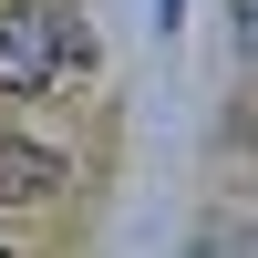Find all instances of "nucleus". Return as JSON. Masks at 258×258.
Listing matches in <instances>:
<instances>
[{"label":"nucleus","instance_id":"1","mask_svg":"<svg viewBox=\"0 0 258 258\" xmlns=\"http://www.w3.org/2000/svg\"><path fill=\"white\" fill-rule=\"evenodd\" d=\"M73 62V21L52 0H0V93H41Z\"/></svg>","mask_w":258,"mask_h":258},{"label":"nucleus","instance_id":"3","mask_svg":"<svg viewBox=\"0 0 258 258\" xmlns=\"http://www.w3.org/2000/svg\"><path fill=\"white\" fill-rule=\"evenodd\" d=\"M238 52L258 62V0H238Z\"/></svg>","mask_w":258,"mask_h":258},{"label":"nucleus","instance_id":"2","mask_svg":"<svg viewBox=\"0 0 258 258\" xmlns=\"http://www.w3.org/2000/svg\"><path fill=\"white\" fill-rule=\"evenodd\" d=\"M62 176H73V165H62L52 145H0V207H41V197H62Z\"/></svg>","mask_w":258,"mask_h":258},{"label":"nucleus","instance_id":"4","mask_svg":"<svg viewBox=\"0 0 258 258\" xmlns=\"http://www.w3.org/2000/svg\"><path fill=\"white\" fill-rule=\"evenodd\" d=\"M176 11H186V0H155V21H165V31H176Z\"/></svg>","mask_w":258,"mask_h":258}]
</instances>
